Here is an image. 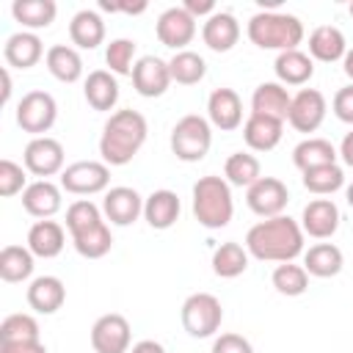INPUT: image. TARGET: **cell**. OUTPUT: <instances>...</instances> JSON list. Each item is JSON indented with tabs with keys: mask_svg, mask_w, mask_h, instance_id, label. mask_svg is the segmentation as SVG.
<instances>
[{
	"mask_svg": "<svg viewBox=\"0 0 353 353\" xmlns=\"http://www.w3.org/2000/svg\"><path fill=\"white\" fill-rule=\"evenodd\" d=\"M350 17H353V3H350Z\"/></svg>",
	"mask_w": 353,
	"mask_h": 353,
	"instance_id": "11a10c76",
	"label": "cell"
},
{
	"mask_svg": "<svg viewBox=\"0 0 353 353\" xmlns=\"http://www.w3.org/2000/svg\"><path fill=\"white\" fill-rule=\"evenodd\" d=\"M66 301V287L58 276H39L28 287V303L39 314H55Z\"/></svg>",
	"mask_w": 353,
	"mask_h": 353,
	"instance_id": "cb8c5ba5",
	"label": "cell"
},
{
	"mask_svg": "<svg viewBox=\"0 0 353 353\" xmlns=\"http://www.w3.org/2000/svg\"><path fill=\"white\" fill-rule=\"evenodd\" d=\"M66 245V232L58 221H36L28 232V248L33 251V256H41V259H52L63 251Z\"/></svg>",
	"mask_w": 353,
	"mask_h": 353,
	"instance_id": "d4e9b609",
	"label": "cell"
},
{
	"mask_svg": "<svg viewBox=\"0 0 353 353\" xmlns=\"http://www.w3.org/2000/svg\"><path fill=\"white\" fill-rule=\"evenodd\" d=\"M273 287H276V292H281V295H287V298L303 295L306 287H309V273H306L303 265L281 262V265L273 270Z\"/></svg>",
	"mask_w": 353,
	"mask_h": 353,
	"instance_id": "ab89813d",
	"label": "cell"
},
{
	"mask_svg": "<svg viewBox=\"0 0 353 353\" xmlns=\"http://www.w3.org/2000/svg\"><path fill=\"white\" fill-rule=\"evenodd\" d=\"M182 8L190 14V17H212L215 14V3L212 0H185L182 3Z\"/></svg>",
	"mask_w": 353,
	"mask_h": 353,
	"instance_id": "c3c4849f",
	"label": "cell"
},
{
	"mask_svg": "<svg viewBox=\"0 0 353 353\" xmlns=\"http://www.w3.org/2000/svg\"><path fill=\"white\" fill-rule=\"evenodd\" d=\"M33 273V251L22 245H6L0 251V279L8 284L25 281Z\"/></svg>",
	"mask_w": 353,
	"mask_h": 353,
	"instance_id": "836d02e7",
	"label": "cell"
},
{
	"mask_svg": "<svg viewBox=\"0 0 353 353\" xmlns=\"http://www.w3.org/2000/svg\"><path fill=\"white\" fill-rule=\"evenodd\" d=\"M212 146V127L210 119L199 116V113H188L182 116L174 130H171V152L182 160V163H199L207 157Z\"/></svg>",
	"mask_w": 353,
	"mask_h": 353,
	"instance_id": "5b68a950",
	"label": "cell"
},
{
	"mask_svg": "<svg viewBox=\"0 0 353 353\" xmlns=\"http://www.w3.org/2000/svg\"><path fill=\"white\" fill-rule=\"evenodd\" d=\"M171 72H168V61L157 58V55H143L138 58L135 69H132V85L141 97H163L171 85Z\"/></svg>",
	"mask_w": 353,
	"mask_h": 353,
	"instance_id": "4fadbf2b",
	"label": "cell"
},
{
	"mask_svg": "<svg viewBox=\"0 0 353 353\" xmlns=\"http://www.w3.org/2000/svg\"><path fill=\"white\" fill-rule=\"evenodd\" d=\"M63 157H66V154H63L61 141H55V138H50V135L33 138V141L25 146V154H22L25 168H28L30 174L41 176V179H47V176H52V174H58V171H63Z\"/></svg>",
	"mask_w": 353,
	"mask_h": 353,
	"instance_id": "7c38bea8",
	"label": "cell"
},
{
	"mask_svg": "<svg viewBox=\"0 0 353 353\" xmlns=\"http://www.w3.org/2000/svg\"><path fill=\"white\" fill-rule=\"evenodd\" d=\"M342 185H345V171L336 163L334 165H320V168L303 171V188L309 193H314V196H331Z\"/></svg>",
	"mask_w": 353,
	"mask_h": 353,
	"instance_id": "f35d334b",
	"label": "cell"
},
{
	"mask_svg": "<svg viewBox=\"0 0 353 353\" xmlns=\"http://www.w3.org/2000/svg\"><path fill=\"white\" fill-rule=\"evenodd\" d=\"M193 215L204 229H223L234 215L232 188L223 176H201L193 185Z\"/></svg>",
	"mask_w": 353,
	"mask_h": 353,
	"instance_id": "277c9868",
	"label": "cell"
},
{
	"mask_svg": "<svg viewBox=\"0 0 353 353\" xmlns=\"http://www.w3.org/2000/svg\"><path fill=\"white\" fill-rule=\"evenodd\" d=\"M248 39L259 50H298L303 41V22L281 11H259L248 19Z\"/></svg>",
	"mask_w": 353,
	"mask_h": 353,
	"instance_id": "3957f363",
	"label": "cell"
},
{
	"mask_svg": "<svg viewBox=\"0 0 353 353\" xmlns=\"http://www.w3.org/2000/svg\"><path fill=\"white\" fill-rule=\"evenodd\" d=\"M130 353H165V347L160 342H154V339H141V342H135L130 347Z\"/></svg>",
	"mask_w": 353,
	"mask_h": 353,
	"instance_id": "681fc988",
	"label": "cell"
},
{
	"mask_svg": "<svg viewBox=\"0 0 353 353\" xmlns=\"http://www.w3.org/2000/svg\"><path fill=\"white\" fill-rule=\"evenodd\" d=\"M0 353H47V345L41 339H33V342H0Z\"/></svg>",
	"mask_w": 353,
	"mask_h": 353,
	"instance_id": "7dc6e473",
	"label": "cell"
},
{
	"mask_svg": "<svg viewBox=\"0 0 353 353\" xmlns=\"http://www.w3.org/2000/svg\"><path fill=\"white\" fill-rule=\"evenodd\" d=\"M0 74H3V105H6L11 99V74H8V69H3Z\"/></svg>",
	"mask_w": 353,
	"mask_h": 353,
	"instance_id": "816d5d0a",
	"label": "cell"
},
{
	"mask_svg": "<svg viewBox=\"0 0 353 353\" xmlns=\"http://www.w3.org/2000/svg\"><path fill=\"white\" fill-rule=\"evenodd\" d=\"M182 328L193 339H207L221 328L223 320V306L212 292H193L182 303Z\"/></svg>",
	"mask_w": 353,
	"mask_h": 353,
	"instance_id": "8992f818",
	"label": "cell"
},
{
	"mask_svg": "<svg viewBox=\"0 0 353 353\" xmlns=\"http://www.w3.org/2000/svg\"><path fill=\"white\" fill-rule=\"evenodd\" d=\"M248 210L259 218H276L284 215V207L290 201V190L281 179L276 176H259L248 190H245Z\"/></svg>",
	"mask_w": 353,
	"mask_h": 353,
	"instance_id": "9c48e42d",
	"label": "cell"
},
{
	"mask_svg": "<svg viewBox=\"0 0 353 353\" xmlns=\"http://www.w3.org/2000/svg\"><path fill=\"white\" fill-rule=\"evenodd\" d=\"M223 176L229 185H237V188H251L259 176H262V165L254 154L248 152H234L226 157V165H223Z\"/></svg>",
	"mask_w": 353,
	"mask_h": 353,
	"instance_id": "d590c367",
	"label": "cell"
},
{
	"mask_svg": "<svg viewBox=\"0 0 353 353\" xmlns=\"http://www.w3.org/2000/svg\"><path fill=\"white\" fill-rule=\"evenodd\" d=\"M44 63H47L50 74L61 83H77L83 77V58L69 44H52L44 55Z\"/></svg>",
	"mask_w": 353,
	"mask_h": 353,
	"instance_id": "f546056e",
	"label": "cell"
},
{
	"mask_svg": "<svg viewBox=\"0 0 353 353\" xmlns=\"http://www.w3.org/2000/svg\"><path fill=\"white\" fill-rule=\"evenodd\" d=\"M55 119H58V105L47 91H28L17 105V124L33 138L50 132Z\"/></svg>",
	"mask_w": 353,
	"mask_h": 353,
	"instance_id": "52a82bcc",
	"label": "cell"
},
{
	"mask_svg": "<svg viewBox=\"0 0 353 353\" xmlns=\"http://www.w3.org/2000/svg\"><path fill=\"white\" fill-rule=\"evenodd\" d=\"M154 30H157L160 44H165V47H171V50H176V52H182L185 44H190L193 36H196V17H190L182 6H171V8H165V11L157 17Z\"/></svg>",
	"mask_w": 353,
	"mask_h": 353,
	"instance_id": "30bf717a",
	"label": "cell"
},
{
	"mask_svg": "<svg viewBox=\"0 0 353 353\" xmlns=\"http://www.w3.org/2000/svg\"><path fill=\"white\" fill-rule=\"evenodd\" d=\"M69 39L72 44H77L80 50H97L105 41V22L97 11L83 8L72 17L69 22Z\"/></svg>",
	"mask_w": 353,
	"mask_h": 353,
	"instance_id": "f1b7e54d",
	"label": "cell"
},
{
	"mask_svg": "<svg viewBox=\"0 0 353 353\" xmlns=\"http://www.w3.org/2000/svg\"><path fill=\"white\" fill-rule=\"evenodd\" d=\"M102 212L110 223L116 226H130L138 221V215H143V199L135 188H127V185H119V188H110L102 199Z\"/></svg>",
	"mask_w": 353,
	"mask_h": 353,
	"instance_id": "9a60e30c",
	"label": "cell"
},
{
	"mask_svg": "<svg viewBox=\"0 0 353 353\" xmlns=\"http://www.w3.org/2000/svg\"><path fill=\"white\" fill-rule=\"evenodd\" d=\"M281 135H284V121H279V119L251 113L243 121V138H245L248 149H254V152H270V149H276L279 141H281Z\"/></svg>",
	"mask_w": 353,
	"mask_h": 353,
	"instance_id": "44dd1931",
	"label": "cell"
},
{
	"mask_svg": "<svg viewBox=\"0 0 353 353\" xmlns=\"http://www.w3.org/2000/svg\"><path fill=\"white\" fill-rule=\"evenodd\" d=\"M342 69H345V74L353 80V47L345 52V58H342Z\"/></svg>",
	"mask_w": 353,
	"mask_h": 353,
	"instance_id": "f5cc1de1",
	"label": "cell"
},
{
	"mask_svg": "<svg viewBox=\"0 0 353 353\" xmlns=\"http://www.w3.org/2000/svg\"><path fill=\"white\" fill-rule=\"evenodd\" d=\"M345 199H347V204H350V207H353V182H350V185H347V190H345Z\"/></svg>",
	"mask_w": 353,
	"mask_h": 353,
	"instance_id": "db71d44e",
	"label": "cell"
},
{
	"mask_svg": "<svg viewBox=\"0 0 353 353\" xmlns=\"http://www.w3.org/2000/svg\"><path fill=\"white\" fill-rule=\"evenodd\" d=\"M245 251L262 262H292L303 254V229L290 215L265 218L248 229Z\"/></svg>",
	"mask_w": 353,
	"mask_h": 353,
	"instance_id": "6da1fadb",
	"label": "cell"
},
{
	"mask_svg": "<svg viewBox=\"0 0 353 353\" xmlns=\"http://www.w3.org/2000/svg\"><path fill=\"white\" fill-rule=\"evenodd\" d=\"M325 110H328L325 97H323L317 88H301V91L292 97L287 121H290L298 132H314V130L323 124Z\"/></svg>",
	"mask_w": 353,
	"mask_h": 353,
	"instance_id": "5bb4252c",
	"label": "cell"
},
{
	"mask_svg": "<svg viewBox=\"0 0 353 353\" xmlns=\"http://www.w3.org/2000/svg\"><path fill=\"white\" fill-rule=\"evenodd\" d=\"M345 265V256L342 251L334 245V243H317L312 245L306 254H303V268L309 276H317V279H331L342 270Z\"/></svg>",
	"mask_w": 353,
	"mask_h": 353,
	"instance_id": "1f68e13d",
	"label": "cell"
},
{
	"mask_svg": "<svg viewBox=\"0 0 353 353\" xmlns=\"http://www.w3.org/2000/svg\"><path fill=\"white\" fill-rule=\"evenodd\" d=\"M28 188V176H25V168L8 157L0 160V196H17V193H25Z\"/></svg>",
	"mask_w": 353,
	"mask_h": 353,
	"instance_id": "ee69618b",
	"label": "cell"
},
{
	"mask_svg": "<svg viewBox=\"0 0 353 353\" xmlns=\"http://www.w3.org/2000/svg\"><path fill=\"white\" fill-rule=\"evenodd\" d=\"M245 268H248V251L240 243L229 240V243H221L215 248V254H212V270H215V276H221V279H237L240 273H245Z\"/></svg>",
	"mask_w": 353,
	"mask_h": 353,
	"instance_id": "e575fe53",
	"label": "cell"
},
{
	"mask_svg": "<svg viewBox=\"0 0 353 353\" xmlns=\"http://www.w3.org/2000/svg\"><path fill=\"white\" fill-rule=\"evenodd\" d=\"M207 116H210V124L223 130V132H232L243 124V102H240V94L234 88H215L207 99Z\"/></svg>",
	"mask_w": 353,
	"mask_h": 353,
	"instance_id": "2e32d148",
	"label": "cell"
},
{
	"mask_svg": "<svg viewBox=\"0 0 353 353\" xmlns=\"http://www.w3.org/2000/svg\"><path fill=\"white\" fill-rule=\"evenodd\" d=\"M83 94H85V102H88L94 110H113L116 102H119V83H116L113 72H108V69H94V72L85 77Z\"/></svg>",
	"mask_w": 353,
	"mask_h": 353,
	"instance_id": "83f0119b",
	"label": "cell"
},
{
	"mask_svg": "<svg viewBox=\"0 0 353 353\" xmlns=\"http://www.w3.org/2000/svg\"><path fill=\"white\" fill-rule=\"evenodd\" d=\"M72 243H74V251H77L80 256H85V259H102V256L110 251L113 237H110L108 223L102 221V223H97V226H91V229H83V232L72 234Z\"/></svg>",
	"mask_w": 353,
	"mask_h": 353,
	"instance_id": "8d00e7d4",
	"label": "cell"
},
{
	"mask_svg": "<svg viewBox=\"0 0 353 353\" xmlns=\"http://www.w3.org/2000/svg\"><path fill=\"white\" fill-rule=\"evenodd\" d=\"M212 353H254L251 342L240 334H221L212 342Z\"/></svg>",
	"mask_w": 353,
	"mask_h": 353,
	"instance_id": "bcb514c9",
	"label": "cell"
},
{
	"mask_svg": "<svg viewBox=\"0 0 353 353\" xmlns=\"http://www.w3.org/2000/svg\"><path fill=\"white\" fill-rule=\"evenodd\" d=\"M276 77L281 85H303L312 80L314 74V61L309 52H301V50H287V52H279L276 55Z\"/></svg>",
	"mask_w": 353,
	"mask_h": 353,
	"instance_id": "4316f807",
	"label": "cell"
},
{
	"mask_svg": "<svg viewBox=\"0 0 353 353\" xmlns=\"http://www.w3.org/2000/svg\"><path fill=\"white\" fill-rule=\"evenodd\" d=\"M97 223H102V212H99V207L94 201L77 199V201L69 204V210H66V229H69V234H77V232L91 229Z\"/></svg>",
	"mask_w": 353,
	"mask_h": 353,
	"instance_id": "b9f144b4",
	"label": "cell"
},
{
	"mask_svg": "<svg viewBox=\"0 0 353 353\" xmlns=\"http://www.w3.org/2000/svg\"><path fill=\"white\" fill-rule=\"evenodd\" d=\"M168 72H171V80L174 83H182V85H196L204 80L207 74V63L199 52L193 50H182V52H174V58L168 61Z\"/></svg>",
	"mask_w": 353,
	"mask_h": 353,
	"instance_id": "74e56055",
	"label": "cell"
},
{
	"mask_svg": "<svg viewBox=\"0 0 353 353\" xmlns=\"http://www.w3.org/2000/svg\"><path fill=\"white\" fill-rule=\"evenodd\" d=\"M301 229H303V234H309L314 240H328L339 229V207L331 199L309 201L301 215Z\"/></svg>",
	"mask_w": 353,
	"mask_h": 353,
	"instance_id": "e0dca14e",
	"label": "cell"
},
{
	"mask_svg": "<svg viewBox=\"0 0 353 353\" xmlns=\"http://www.w3.org/2000/svg\"><path fill=\"white\" fill-rule=\"evenodd\" d=\"M146 132H149L146 119L138 110H132V108L116 110L102 127V138H99L102 163L127 165L146 143Z\"/></svg>",
	"mask_w": 353,
	"mask_h": 353,
	"instance_id": "7a4b0ae2",
	"label": "cell"
},
{
	"mask_svg": "<svg viewBox=\"0 0 353 353\" xmlns=\"http://www.w3.org/2000/svg\"><path fill=\"white\" fill-rule=\"evenodd\" d=\"M110 185V168L99 160H77L61 171V188L74 196H94L108 190Z\"/></svg>",
	"mask_w": 353,
	"mask_h": 353,
	"instance_id": "ba28073f",
	"label": "cell"
},
{
	"mask_svg": "<svg viewBox=\"0 0 353 353\" xmlns=\"http://www.w3.org/2000/svg\"><path fill=\"white\" fill-rule=\"evenodd\" d=\"M347 52V41H345V33L334 25H320L312 30L309 36V55L312 61H323V63H334V61H342Z\"/></svg>",
	"mask_w": 353,
	"mask_h": 353,
	"instance_id": "484cf974",
	"label": "cell"
},
{
	"mask_svg": "<svg viewBox=\"0 0 353 353\" xmlns=\"http://www.w3.org/2000/svg\"><path fill=\"white\" fill-rule=\"evenodd\" d=\"M201 39L212 52H229L240 39V22L229 11H215L201 28Z\"/></svg>",
	"mask_w": 353,
	"mask_h": 353,
	"instance_id": "d6986e66",
	"label": "cell"
},
{
	"mask_svg": "<svg viewBox=\"0 0 353 353\" xmlns=\"http://www.w3.org/2000/svg\"><path fill=\"white\" fill-rule=\"evenodd\" d=\"M11 14L22 28L39 30V28H50L55 22L58 6H55V0H14Z\"/></svg>",
	"mask_w": 353,
	"mask_h": 353,
	"instance_id": "d6a6232c",
	"label": "cell"
},
{
	"mask_svg": "<svg viewBox=\"0 0 353 353\" xmlns=\"http://www.w3.org/2000/svg\"><path fill=\"white\" fill-rule=\"evenodd\" d=\"M331 108H334V116H336L339 121L353 124V83L345 85V88H339V91L334 94Z\"/></svg>",
	"mask_w": 353,
	"mask_h": 353,
	"instance_id": "f6af8a7d",
	"label": "cell"
},
{
	"mask_svg": "<svg viewBox=\"0 0 353 353\" xmlns=\"http://www.w3.org/2000/svg\"><path fill=\"white\" fill-rule=\"evenodd\" d=\"M179 212H182V204H179V196L174 190H154L143 199V218L152 229H171L176 221H179Z\"/></svg>",
	"mask_w": 353,
	"mask_h": 353,
	"instance_id": "7402d4cb",
	"label": "cell"
},
{
	"mask_svg": "<svg viewBox=\"0 0 353 353\" xmlns=\"http://www.w3.org/2000/svg\"><path fill=\"white\" fill-rule=\"evenodd\" d=\"M3 55H6V63H8V66L30 69V66H36V63L41 61L44 44H41V39H39L33 30H19V33H11V36L6 39Z\"/></svg>",
	"mask_w": 353,
	"mask_h": 353,
	"instance_id": "603a6c76",
	"label": "cell"
},
{
	"mask_svg": "<svg viewBox=\"0 0 353 353\" xmlns=\"http://www.w3.org/2000/svg\"><path fill=\"white\" fill-rule=\"evenodd\" d=\"M290 105H292V97L281 83H259L251 94V113H259V116L287 121Z\"/></svg>",
	"mask_w": 353,
	"mask_h": 353,
	"instance_id": "ffe728a7",
	"label": "cell"
},
{
	"mask_svg": "<svg viewBox=\"0 0 353 353\" xmlns=\"http://www.w3.org/2000/svg\"><path fill=\"white\" fill-rule=\"evenodd\" d=\"M33 339H41V331L33 314L19 312V314H8L0 323V342H33Z\"/></svg>",
	"mask_w": 353,
	"mask_h": 353,
	"instance_id": "60d3db41",
	"label": "cell"
},
{
	"mask_svg": "<svg viewBox=\"0 0 353 353\" xmlns=\"http://www.w3.org/2000/svg\"><path fill=\"white\" fill-rule=\"evenodd\" d=\"M130 323L121 314H102L91 325V347L97 353H130Z\"/></svg>",
	"mask_w": 353,
	"mask_h": 353,
	"instance_id": "8fae6325",
	"label": "cell"
},
{
	"mask_svg": "<svg viewBox=\"0 0 353 353\" xmlns=\"http://www.w3.org/2000/svg\"><path fill=\"white\" fill-rule=\"evenodd\" d=\"M61 204H63L61 188L52 185L50 179H36V182H30V185L25 188V193H22V207H25V212L33 215V218H39V221L52 218V215L61 210Z\"/></svg>",
	"mask_w": 353,
	"mask_h": 353,
	"instance_id": "ac0fdd59",
	"label": "cell"
},
{
	"mask_svg": "<svg viewBox=\"0 0 353 353\" xmlns=\"http://www.w3.org/2000/svg\"><path fill=\"white\" fill-rule=\"evenodd\" d=\"M339 157L345 160V165H350V168H353V130L342 138V143H339Z\"/></svg>",
	"mask_w": 353,
	"mask_h": 353,
	"instance_id": "f907efd6",
	"label": "cell"
},
{
	"mask_svg": "<svg viewBox=\"0 0 353 353\" xmlns=\"http://www.w3.org/2000/svg\"><path fill=\"white\" fill-rule=\"evenodd\" d=\"M132 55H135V41L132 39H113L105 50V63L110 66L113 74H130L132 77Z\"/></svg>",
	"mask_w": 353,
	"mask_h": 353,
	"instance_id": "7bdbcfd3",
	"label": "cell"
},
{
	"mask_svg": "<svg viewBox=\"0 0 353 353\" xmlns=\"http://www.w3.org/2000/svg\"><path fill=\"white\" fill-rule=\"evenodd\" d=\"M336 157H339V152H336L334 143L325 141V138H306V141H301V143L292 149V163H295V168H301V174L309 171V168L334 165Z\"/></svg>",
	"mask_w": 353,
	"mask_h": 353,
	"instance_id": "4dcf8cb0",
	"label": "cell"
}]
</instances>
